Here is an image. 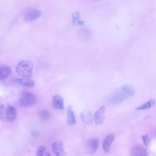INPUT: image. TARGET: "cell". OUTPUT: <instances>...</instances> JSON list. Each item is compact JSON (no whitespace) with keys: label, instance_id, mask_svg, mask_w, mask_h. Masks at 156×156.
I'll use <instances>...</instances> for the list:
<instances>
[{"label":"cell","instance_id":"6da1fadb","mask_svg":"<svg viewBox=\"0 0 156 156\" xmlns=\"http://www.w3.org/2000/svg\"><path fill=\"white\" fill-rule=\"evenodd\" d=\"M135 89L130 84H124L117 88L111 95L109 96L107 102L115 105L124 101L133 96L135 94Z\"/></svg>","mask_w":156,"mask_h":156},{"label":"cell","instance_id":"7a4b0ae2","mask_svg":"<svg viewBox=\"0 0 156 156\" xmlns=\"http://www.w3.org/2000/svg\"><path fill=\"white\" fill-rule=\"evenodd\" d=\"M34 65L29 60H23L16 66V70L23 77H29L32 75Z\"/></svg>","mask_w":156,"mask_h":156},{"label":"cell","instance_id":"3957f363","mask_svg":"<svg viewBox=\"0 0 156 156\" xmlns=\"http://www.w3.org/2000/svg\"><path fill=\"white\" fill-rule=\"evenodd\" d=\"M16 117V108L10 105H7L6 108L1 106L0 107V119L8 122L13 121Z\"/></svg>","mask_w":156,"mask_h":156},{"label":"cell","instance_id":"277c9868","mask_svg":"<svg viewBox=\"0 0 156 156\" xmlns=\"http://www.w3.org/2000/svg\"><path fill=\"white\" fill-rule=\"evenodd\" d=\"M37 98L35 94L30 92H23L19 97V104L21 106L27 107L35 104Z\"/></svg>","mask_w":156,"mask_h":156},{"label":"cell","instance_id":"5b68a950","mask_svg":"<svg viewBox=\"0 0 156 156\" xmlns=\"http://www.w3.org/2000/svg\"><path fill=\"white\" fill-rule=\"evenodd\" d=\"M51 149L54 156H64L65 155L63 143L61 141H57L53 143L51 146Z\"/></svg>","mask_w":156,"mask_h":156},{"label":"cell","instance_id":"8992f818","mask_svg":"<svg viewBox=\"0 0 156 156\" xmlns=\"http://www.w3.org/2000/svg\"><path fill=\"white\" fill-rule=\"evenodd\" d=\"M106 110L105 106L103 105L101 107L94 113L93 119L95 122V123L98 125L101 124L104 119H105V116H104V112Z\"/></svg>","mask_w":156,"mask_h":156},{"label":"cell","instance_id":"52a82bcc","mask_svg":"<svg viewBox=\"0 0 156 156\" xmlns=\"http://www.w3.org/2000/svg\"><path fill=\"white\" fill-rule=\"evenodd\" d=\"M41 12L37 9H30L24 15V19L27 21H33L40 18Z\"/></svg>","mask_w":156,"mask_h":156},{"label":"cell","instance_id":"ba28073f","mask_svg":"<svg viewBox=\"0 0 156 156\" xmlns=\"http://www.w3.org/2000/svg\"><path fill=\"white\" fill-rule=\"evenodd\" d=\"M52 104L53 107L56 110H62L64 108L63 99L59 95H55L53 96Z\"/></svg>","mask_w":156,"mask_h":156},{"label":"cell","instance_id":"9c48e42d","mask_svg":"<svg viewBox=\"0 0 156 156\" xmlns=\"http://www.w3.org/2000/svg\"><path fill=\"white\" fill-rule=\"evenodd\" d=\"M99 146V141L97 138H93L88 141L87 143V149L90 154L94 153L98 149Z\"/></svg>","mask_w":156,"mask_h":156},{"label":"cell","instance_id":"30bf717a","mask_svg":"<svg viewBox=\"0 0 156 156\" xmlns=\"http://www.w3.org/2000/svg\"><path fill=\"white\" fill-rule=\"evenodd\" d=\"M114 140V135L112 134L108 135L105 136L104 139L102 143V148L105 152H109L110 149V146Z\"/></svg>","mask_w":156,"mask_h":156},{"label":"cell","instance_id":"8fae6325","mask_svg":"<svg viewBox=\"0 0 156 156\" xmlns=\"http://www.w3.org/2000/svg\"><path fill=\"white\" fill-rule=\"evenodd\" d=\"M132 156H147L146 150L141 146H136L131 149Z\"/></svg>","mask_w":156,"mask_h":156},{"label":"cell","instance_id":"7c38bea8","mask_svg":"<svg viewBox=\"0 0 156 156\" xmlns=\"http://www.w3.org/2000/svg\"><path fill=\"white\" fill-rule=\"evenodd\" d=\"M12 69L7 65L0 66V80H3L7 78L11 74Z\"/></svg>","mask_w":156,"mask_h":156},{"label":"cell","instance_id":"4fadbf2b","mask_svg":"<svg viewBox=\"0 0 156 156\" xmlns=\"http://www.w3.org/2000/svg\"><path fill=\"white\" fill-rule=\"evenodd\" d=\"M16 83L24 86V87H33L35 84L34 81L32 79H29V77H23L22 79H17L15 81Z\"/></svg>","mask_w":156,"mask_h":156},{"label":"cell","instance_id":"5bb4252c","mask_svg":"<svg viewBox=\"0 0 156 156\" xmlns=\"http://www.w3.org/2000/svg\"><path fill=\"white\" fill-rule=\"evenodd\" d=\"M76 123V117L73 110L69 107L67 110V124L69 126H74Z\"/></svg>","mask_w":156,"mask_h":156},{"label":"cell","instance_id":"9a60e30c","mask_svg":"<svg viewBox=\"0 0 156 156\" xmlns=\"http://www.w3.org/2000/svg\"><path fill=\"white\" fill-rule=\"evenodd\" d=\"M81 118L83 122L86 124H91L93 121V116L91 115V113L89 111L85 110L81 113Z\"/></svg>","mask_w":156,"mask_h":156},{"label":"cell","instance_id":"2e32d148","mask_svg":"<svg viewBox=\"0 0 156 156\" xmlns=\"http://www.w3.org/2000/svg\"><path fill=\"white\" fill-rule=\"evenodd\" d=\"M73 24L76 26H82L84 24V21L81 19L79 12H75L72 15Z\"/></svg>","mask_w":156,"mask_h":156},{"label":"cell","instance_id":"e0dca14e","mask_svg":"<svg viewBox=\"0 0 156 156\" xmlns=\"http://www.w3.org/2000/svg\"><path fill=\"white\" fill-rule=\"evenodd\" d=\"M156 101L155 99H149L147 102L143 104L142 105H140L139 107H138L136 110H146V109H149L152 107L154 106L155 104Z\"/></svg>","mask_w":156,"mask_h":156},{"label":"cell","instance_id":"ac0fdd59","mask_svg":"<svg viewBox=\"0 0 156 156\" xmlns=\"http://www.w3.org/2000/svg\"><path fill=\"white\" fill-rule=\"evenodd\" d=\"M37 156H51V152L49 150V149L43 146H39L37 149V152H36Z\"/></svg>","mask_w":156,"mask_h":156},{"label":"cell","instance_id":"d6986e66","mask_svg":"<svg viewBox=\"0 0 156 156\" xmlns=\"http://www.w3.org/2000/svg\"><path fill=\"white\" fill-rule=\"evenodd\" d=\"M39 117L42 120H47L50 117V113L47 110H42L38 113Z\"/></svg>","mask_w":156,"mask_h":156},{"label":"cell","instance_id":"ffe728a7","mask_svg":"<svg viewBox=\"0 0 156 156\" xmlns=\"http://www.w3.org/2000/svg\"><path fill=\"white\" fill-rule=\"evenodd\" d=\"M142 140H143L144 144L146 146H147L149 145V144L150 143V138H149V136L147 135H143L142 136Z\"/></svg>","mask_w":156,"mask_h":156}]
</instances>
